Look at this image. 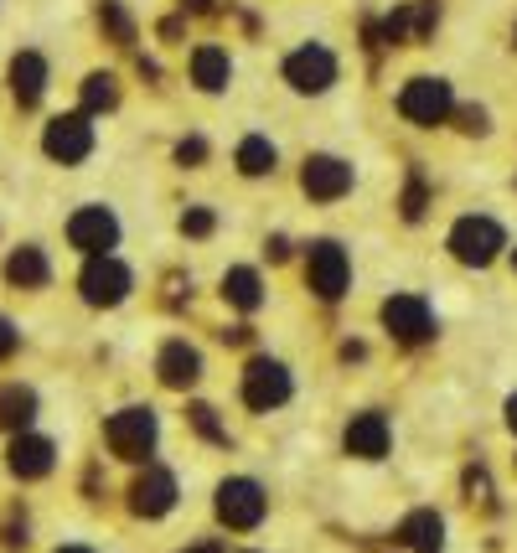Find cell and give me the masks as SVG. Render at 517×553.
<instances>
[{"mask_svg": "<svg viewBox=\"0 0 517 553\" xmlns=\"http://www.w3.org/2000/svg\"><path fill=\"white\" fill-rule=\"evenodd\" d=\"M104 440L114 455H125V460H145L150 445H156V414L150 409H119L104 429Z\"/></svg>", "mask_w": 517, "mask_h": 553, "instance_id": "cell-1", "label": "cell"}, {"mask_svg": "<svg viewBox=\"0 0 517 553\" xmlns=\"http://www.w3.org/2000/svg\"><path fill=\"white\" fill-rule=\"evenodd\" d=\"M78 285H83V300H88V305H119V300L130 295V269L119 264L114 254H94Z\"/></svg>", "mask_w": 517, "mask_h": 553, "instance_id": "cell-2", "label": "cell"}, {"mask_svg": "<svg viewBox=\"0 0 517 553\" xmlns=\"http://www.w3.org/2000/svg\"><path fill=\"white\" fill-rule=\"evenodd\" d=\"M42 145H47V156H52V161L78 166L88 150H94V125H88L83 114H57L52 125H47V135H42Z\"/></svg>", "mask_w": 517, "mask_h": 553, "instance_id": "cell-3", "label": "cell"}, {"mask_svg": "<svg viewBox=\"0 0 517 553\" xmlns=\"http://www.w3.org/2000/svg\"><path fill=\"white\" fill-rule=\"evenodd\" d=\"M450 249L461 264H492L497 249H502V228L492 218H461L450 233Z\"/></svg>", "mask_w": 517, "mask_h": 553, "instance_id": "cell-4", "label": "cell"}, {"mask_svg": "<svg viewBox=\"0 0 517 553\" xmlns=\"http://www.w3.org/2000/svg\"><path fill=\"white\" fill-rule=\"evenodd\" d=\"M243 398H249V409H280L285 398H290V378H285V367L280 362H269V357H259V362H249V373H243Z\"/></svg>", "mask_w": 517, "mask_h": 553, "instance_id": "cell-5", "label": "cell"}, {"mask_svg": "<svg viewBox=\"0 0 517 553\" xmlns=\"http://www.w3.org/2000/svg\"><path fill=\"white\" fill-rule=\"evenodd\" d=\"M399 114L414 119V125H440V119L450 114V88L440 78H414L399 94Z\"/></svg>", "mask_w": 517, "mask_h": 553, "instance_id": "cell-6", "label": "cell"}, {"mask_svg": "<svg viewBox=\"0 0 517 553\" xmlns=\"http://www.w3.org/2000/svg\"><path fill=\"white\" fill-rule=\"evenodd\" d=\"M68 238H73V249H83V254H109L114 238H119V223H114L109 207H83V212L68 218Z\"/></svg>", "mask_w": 517, "mask_h": 553, "instance_id": "cell-7", "label": "cell"}, {"mask_svg": "<svg viewBox=\"0 0 517 553\" xmlns=\"http://www.w3.org/2000/svg\"><path fill=\"white\" fill-rule=\"evenodd\" d=\"M285 78L300 88V94H321V88H331V78H337V57H331L321 42H311L285 63Z\"/></svg>", "mask_w": 517, "mask_h": 553, "instance_id": "cell-8", "label": "cell"}, {"mask_svg": "<svg viewBox=\"0 0 517 553\" xmlns=\"http://www.w3.org/2000/svg\"><path fill=\"white\" fill-rule=\"evenodd\" d=\"M218 517L228 522V528H254V522L264 517V491L254 481H223L218 491Z\"/></svg>", "mask_w": 517, "mask_h": 553, "instance_id": "cell-9", "label": "cell"}, {"mask_svg": "<svg viewBox=\"0 0 517 553\" xmlns=\"http://www.w3.org/2000/svg\"><path fill=\"white\" fill-rule=\"evenodd\" d=\"M383 326L399 336V342H424V336H430V305L419 295H393L383 305Z\"/></svg>", "mask_w": 517, "mask_h": 553, "instance_id": "cell-10", "label": "cell"}, {"mask_svg": "<svg viewBox=\"0 0 517 553\" xmlns=\"http://www.w3.org/2000/svg\"><path fill=\"white\" fill-rule=\"evenodd\" d=\"M311 290L321 300H337L347 290V254L337 249V243H316L311 249Z\"/></svg>", "mask_w": 517, "mask_h": 553, "instance_id": "cell-11", "label": "cell"}, {"mask_svg": "<svg viewBox=\"0 0 517 553\" xmlns=\"http://www.w3.org/2000/svg\"><path fill=\"white\" fill-rule=\"evenodd\" d=\"M300 187H306L316 202H331V197H342V192L352 187V166L331 161V156H311V161H306V176H300Z\"/></svg>", "mask_w": 517, "mask_h": 553, "instance_id": "cell-12", "label": "cell"}, {"mask_svg": "<svg viewBox=\"0 0 517 553\" xmlns=\"http://www.w3.org/2000/svg\"><path fill=\"white\" fill-rule=\"evenodd\" d=\"M135 512L140 517H161V512H171V502H176V481H171V471H161V466H150L140 481H135Z\"/></svg>", "mask_w": 517, "mask_h": 553, "instance_id": "cell-13", "label": "cell"}, {"mask_svg": "<svg viewBox=\"0 0 517 553\" xmlns=\"http://www.w3.org/2000/svg\"><path fill=\"white\" fill-rule=\"evenodd\" d=\"M11 471H16L21 481L47 476V471H52V440H42V435H16V445H11Z\"/></svg>", "mask_w": 517, "mask_h": 553, "instance_id": "cell-14", "label": "cell"}, {"mask_svg": "<svg viewBox=\"0 0 517 553\" xmlns=\"http://www.w3.org/2000/svg\"><path fill=\"white\" fill-rule=\"evenodd\" d=\"M347 450L362 455V460H378V455L388 450V424H383V414H357V419L347 424Z\"/></svg>", "mask_w": 517, "mask_h": 553, "instance_id": "cell-15", "label": "cell"}, {"mask_svg": "<svg viewBox=\"0 0 517 553\" xmlns=\"http://www.w3.org/2000/svg\"><path fill=\"white\" fill-rule=\"evenodd\" d=\"M11 88H16L21 104H37V99H42V88H47L42 52H21V57H16V63H11Z\"/></svg>", "mask_w": 517, "mask_h": 553, "instance_id": "cell-16", "label": "cell"}, {"mask_svg": "<svg viewBox=\"0 0 517 553\" xmlns=\"http://www.w3.org/2000/svg\"><path fill=\"white\" fill-rule=\"evenodd\" d=\"M161 378H166L171 388H192V383L202 378V357H197L187 342H171V347L161 352Z\"/></svg>", "mask_w": 517, "mask_h": 553, "instance_id": "cell-17", "label": "cell"}, {"mask_svg": "<svg viewBox=\"0 0 517 553\" xmlns=\"http://www.w3.org/2000/svg\"><path fill=\"white\" fill-rule=\"evenodd\" d=\"M192 78H197V88H207V94L228 88V52L223 47H197L192 52Z\"/></svg>", "mask_w": 517, "mask_h": 553, "instance_id": "cell-18", "label": "cell"}, {"mask_svg": "<svg viewBox=\"0 0 517 553\" xmlns=\"http://www.w3.org/2000/svg\"><path fill=\"white\" fill-rule=\"evenodd\" d=\"M37 414V398L32 388H21V383H6L0 388V429H26Z\"/></svg>", "mask_w": 517, "mask_h": 553, "instance_id": "cell-19", "label": "cell"}, {"mask_svg": "<svg viewBox=\"0 0 517 553\" xmlns=\"http://www.w3.org/2000/svg\"><path fill=\"white\" fill-rule=\"evenodd\" d=\"M47 259H42V249H16L11 259H6V280L11 285H21V290H37V285H47Z\"/></svg>", "mask_w": 517, "mask_h": 553, "instance_id": "cell-20", "label": "cell"}, {"mask_svg": "<svg viewBox=\"0 0 517 553\" xmlns=\"http://www.w3.org/2000/svg\"><path fill=\"white\" fill-rule=\"evenodd\" d=\"M409 548H419V553H435L440 548V517L435 512H414L409 522H404V533H399Z\"/></svg>", "mask_w": 517, "mask_h": 553, "instance_id": "cell-21", "label": "cell"}, {"mask_svg": "<svg viewBox=\"0 0 517 553\" xmlns=\"http://www.w3.org/2000/svg\"><path fill=\"white\" fill-rule=\"evenodd\" d=\"M223 295H228L233 305H243V311H254V305L264 300V295H259V274H254V269H233L228 280H223Z\"/></svg>", "mask_w": 517, "mask_h": 553, "instance_id": "cell-22", "label": "cell"}, {"mask_svg": "<svg viewBox=\"0 0 517 553\" xmlns=\"http://www.w3.org/2000/svg\"><path fill=\"white\" fill-rule=\"evenodd\" d=\"M238 166L249 171V176L275 171V145H269V140H259V135H249V140L238 145Z\"/></svg>", "mask_w": 517, "mask_h": 553, "instance_id": "cell-23", "label": "cell"}, {"mask_svg": "<svg viewBox=\"0 0 517 553\" xmlns=\"http://www.w3.org/2000/svg\"><path fill=\"white\" fill-rule=\"evenodd\" d=\"M114 99H119V88L109 73H94L83 83V109H114Z\"/></svg>", "mask_w": 517, "mask_h": 553, "instance_id": "cell-24", "label": "cell"}, {"mask_svg": "<svg viewBox=\"0 0 517 553\" xmlns=\"http://www.w3.org/2000/svg\"><path fill=\"white\" fill-rule=\"evenodd\" d=\"M181 228H187L192 238H207V233H212V212H207V207H192L187 218H181Z\"/></svg>", "mask_w": 517, "mask_h": 553, "instance_id": "cell-25", "label": "cell"}, {"mask_svg": "<svg viewBox=\"0 0 517 553\" xmlns=\"http://www.w3.org/2000/svg\"><path fill=\"white\" fill-rule=\"evenodd\" d=\"M192 424L202 429V435H207V440H228V435H223V429H218V419H212V409H207V404H197V409H192Z\"/></svg>", "mask_w": 517, "mask_h": 553, "instance_id": "cell-26", "label": "cell"}, {"mask_svg": "<svg viewBox=\"0 0 517 553\" xmlns=\"http://www.w3.org/2000/svg\"><path fill=\"white\" fill-rule=\"evenodd\" d=\"M202 156H207L202 140H181V145H176V161H181V166H187V161H202Z\"/></svg>", "mask_w": 517, "mask_h": 553, "instance_id": "cell-27", "label": "cell"}, {"mask_svg": "<svg viewBox=\"0 0 517 553\" xmlns=\"http://www.w3.org/2000/svg\"><path fill=\"white\" fill-rule=\"evenodd\" d=\"M404 212H409V218H419V212H424V187H409V197H404Z\"/></svg>", "mask_w": 517, "mask_h": 553, "instance_id": "cell-28", "label": "cell"}, {"mask_svg": "<svg viewBox=\"0 0 517 553\" xmlns=\"http://www.w3.org/2000/svg\"><path fill=\"white\" fill-rule=\"evenodd\" d=\"M16 352V331H11V321H0V357H11Z\"/></svg>", "mask_w": 517, "mask_h": 553, "instance_id": "cell-29", "label": "cell"}, {"mask_svg": "<svg viewBox=\"0 0 517 553\" xmlns=\"http://www.w3.org/2000/svg\"><path fill=\"white\" fill-rule=\"evenodd\" d=\"M507 424L517 429V398H512V404H507Z\"/></svg>", "mask_w": 517, "mask_h": 553, "instance_id": "cell-30", "label": "cell"}, {"mask_svg": "<svg viewBox=\"0 0 517 553\" xmlns=\"http://www.w3.org/2000/svg\"><path fill=\"white\" fill-rule=\"evenodd\" d=\"M192 553H223L218 543H202V548H192Z\"/></svg>", "mask_w": 517, "mask_h": 553, "instance_id": "cell-31", "label": "cell"}, {"mask_svg": "<svg viewBox=\"0 0 517 553\" xmlns=\"http://www.w3.org/2000/svg\"><path fill=\"white\" fill-rule=\"evenodd\" d=\"M57 553H88V548H78V543H73V548H57Z\"/></svg>", "mask_w": 517, "mask_h": 553, "instance_id": "cell-32", "label": "cell"}, {"mask_svg": "<svg viewBox=\"0 0 517 553\" xmlns=\"http://www.w3.org/2000/svg\"><path fill=\"white\" fill-rule=\"evenodd\" d=\"M512 259H517V254H512Z\"/></svg>", "mask_w": 517, "mask_h": 553, "instance_id": "cell-33", "label": "cell"}]
</instances>
